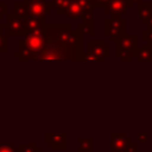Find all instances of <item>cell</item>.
I'll use <instances>...</instances> for the list:
<instances>
[{
  "instance_id": "obj_1",
  "label": "cell",
  "mask_w": 152,
  "mask_h": 152,
  "mask_svg": "<svg viewBox=\"0 0 152 152\" xmlns=\"http://www.w3.org/2000/svg\"><path fill=\"white\" fill-rule=\"evenodd\" d=\"M43 31L46 44L83 48V34L71 24H45Z\"/></svg>"
},
{
  "instance_id": "obj_2",
  "label": "cell",
  "mask_w": 152,
  "mask_h": 152,
  "mask_svg": "<svg viewBox=\"0 0 152 152\" xmlns=\"http://www.w3.org/2000/svg\"><path fill=\"white\" fill-rule=\"evenodd\" d=\"M83 48L63 46L56 44H46L45 48L37 53L33 62H82Z\"/></svg>"
},
{
  "instance_id": "obj_3",
  "label": "cell",
  "mask_w": 152,
  "mask_h": 152,
  "mask_svg": "<svg viewBox=\"0 0 152 152\" xmlns=\"http://www.w3.org/2000/svg\"><path fill=\"white\" fill-rule=\"evenodd\" d=\"M43 28L27 32L25 36H23L24 38L18 42L17 51L12 52L13 57H17L18 62L23 63L32 61V58L45 48L46 39Z\"/></svg>"
},
{
  "instance_id": "obj_4",
  "label": "cell",
  "mask_w": 152,
  "mask_h": 152,
  "mask_svg": "<svg viewBox=\"0 0 152 152\" xmlns=\"http://www.w3.org/2000/svg\"><path fill=\"white\" fill-rule=\"evenodd\" d=\"M127 33V20L121 15H109L104 20V34L109 40L115 42L118 38Z\"/></svg>"
},
{
  "instance_id": "obj_5",
  "label": "cell",
  "mask_w": 152,
  "mask_h": 152,
  "mask_svg": "<svg viewBox=\"0 0 152 152\" xmlns=\"http://www.w3.org/2000/svg\"><path fill=\"white\" fill-rule=\"evenodd\" d=\"M91 10L95 8L90 0H70L64 14L71 19H80L86 12Z\"/></svg>"
},
{
  "instance_id": "obj_6",
  "label": "cell",
  "mask_w": 152,
  "mask_h": 152,
  "mask_svg": "<svg viewBox=\"0 0 152 152\" xmlns=\"http://www.w3.org/2000/svg\"><path fill=\"white\" fill-rule=\"evenodd\" d=\"M27 8V13L31 17L37 18H45L51 12V5L46 0H38V1H27L24 2Z\"/></svg>"
},
{
  "instance_id": "obj_7",
  "label": "cell",
  "mask_w": 152,
  "mask_h": 152,
  "mask_svg": "<svg viewBox=\"0 0 152 152\" xmlns=\"http://www.w3.org/2000/svg\"><path fill=\"white\" fill-rule=\"evenodd\" d=\"M133 5L132 0H108L103 10L106 14L109 15H122Z\"/></svg>"
},
{
  "instance_id": "obj_8",
  "label": "cell",
  "mask_w": 152,
  "mask_h": 152,
  "mask_svg": "<svg viewBox=\"0 0 152 152\" xmlns=\"http://www.w3.org/2000/svg\"><path fill=\"white\" fill-rule=\"evenodd\" d=\"M110 150L109 152H125L126 147L132 142L125 132H112L109 135Z\"/></svg>"
},
{
  "instance_id": "obj_9",
  "label": "cell",
  "mask_w": 152,
  "mask_h": 152,
  "mask_svg": "<svg viewBox=\"0 0 152 152\" xmlns=\"http://www.w3.org/2000/svg\"><path fill=\"white\" fill-rule=\"evenodd\" d=\"M7 34L8 36H25L26 28L24 19L17 17L13 13H7Z\"/></svg>"
},
{
  "instance_id": "obj_10",
  "label": "cell",
  "mask_w": 152,
  "mask_h": 152,
  "mask_svg": "<svg viewBox=\"0 0 152 152\" xmlns=\"http://www.w3.org/2000/svg\"><path fill=\"white\" fill-rule=\"evenodd\" d=\"M45 142L51 148H66L68 146V134L65 132H46Z\"/></svg>"
},
{
  "instance_id": "obj_11",
  "label": "cell",
  "mask_w": 152,
  "mask_h": 152,
  "mask_svg": "<svg viewBox=\"0 0 152 152\" xmlns=\"http://www.w3.org/2000/svg\"><path fill=\"white\" fill-rule=\"evenodd\" d=\"M137 36L135 34H124L122 37L115 40V56L118 57L124 51H134L137 44Z\"/></svg>"
},
{
  "instance_id": "obj_12",
  "label": "cell",
  "mask_w": 152,
  "mask_h": 152,
  "mask_svg": "<svg viewBox=\"0 0 152 152\" xmlns=\"http://www.w3.org/2000/svg\"><path fill=\"white\" fill-rule=\"evenodd\" d=\"M88 51L106 59V57L110 56V46L106 44L104 40H89L88 42Z\"/></svg>"
},
{
  "instance_id": "obj_13",
  "label": "cell",
  "mask_w": 152,
  "mask_h": 152,
  "mask_svg": "<svg viewBox=\"0 0 152 152\" xmlns=\"http://www.w3.org/2000/svg\"><path fill=\"white\" fill-rule=\"evenodd\" d=\"M82 21L77 25V28L83 36H94V10L86 12L82 15Z\"/></svg>"
},
{
  "instance_id": "obj_14",
  "label": "cell",
  "mask_w": 152,
  "mask_h": 152,
  "mask_svg": "<svg viewBox=\"0 0 152 152\" xmlns=\"http://www.w3.org/2000/svg\"><path fill=\"white\" fill-rule=\"evenodd\" d=\"M133 56L135 57L137 62L140 63L152 62V49L150 45H137L134 48Z\"/></svg>"
},
{
  "instance_id": "obj_15",
  "label": "cell",
  "mask_w": 152,
  "mask_h": 152,
  "mask_svg": "<svg viewBox=\"0 0 152 152\" xmlns=\"http://www.w3.org/2000/svg\"><path fill=\"white\" fill-rule=\"evenodd\" d=\"M24 24H25V28H26V33H27L30 31L43 28L46 24V20H45V18H37V17L27 15V18L24 19Z\"/></svg>"
},
{
  "instance_id": "obj_16",
  "label": "cell",
  "mask_w": 152,
  "mask_h": 152,
  "mask_svg": "<svg viewBox=\"0 0 152 152\" xmlns=\"http://www.w3.org/2000/svg\"><path fill=\"white\" fill-rule=\"evenodd\" d=\"M137 8H138V15L139 19L141 21L142 25H146L148 19L151 18L152 14V7H151V2H140L137 4Z\"/></svg>"
},
{
  "instance_id": "obj_17",
  "label": "cell",
  "mask_w": 152,
  "mask_h": 152,
  "mask_svg": "<svg viewBox=\"0 0 152 152\" xmlns=\"http://www.w3.org/2000/svg\"><path fill=\"white\" fill-rule=\"evenodd\" d=\"M77 144H78L77 152H94V148H93L94 139L93 138H78Z\"/></svg>"
},
{
  "instance_id": "obj_18",
  "label": "cell",
  "mask_w": 152,
  "mask_h": 152,
  "mask_svg": "<svg viewBox=\"0 0 152 152\" xmlns=\"http://www.w3.org/2000/svg\"><path fill=\"white\" fill-rule=\"evenodd\" d=\"M12 13L21 19H26L28 15L26 5L24 2H13L12 4Z\"/></svg>"
},
{
  "instance_id": "obj_19",
  "label": "cell",
  "mask_w": 152,
  "mask_h": 152,
  "mask_svg": "<svg viewBox=\"0 0 152 152\" xmlns=\"http://www.w3.org/2000/svg\"><path fill=\"white\" fill-rule=\"evenodd\" d=\"M49 2L51 5V8H53L57 14H62V13H65V10L70 0H50Z\"/></svg>"
},
{
  "instance_id": "obj_20",
  "label": "cell",
  "mask_w": 152,
  "mask_h": 152,
  "mask_svg": "<svg viewBox=\"0 0 152 152\" xmlns=\"http://www.w3.org/2000/svg\"><path fill=\"white\" fill-rule=\"evenodd\" d=\"M106 59L89 52L88 50L87 51H83V55H82V62H87V63H103Z\"/></svg>"
},
{
  "instance_id": "obj_21",
  "label": "cell",
  "mask_w": 152,
  "mask_h": 152,
  "mask_svg": "<svg viewBox=\"0 0 152 152\" xmlns=\"http://www.w3.org/2000/svg\"><path fill=\"white\" fill-rule=\"evenodd\" d=\"M17 152H40L39 148H37L33 144H23L19 142L17 147Z\"/></svg>"
},
{
  "instance_id": "obj_22",
  "label": "cell",
  "mask_w": 152,
  "mask_h": 152,
  "mask_svg": "<svg viewBox=\"0 0 152 152\" xmlns=\"http://www.w3.org/2000/svg\"><path fill=\"white\" fill-rule=\"evenodd\" d=\"M141 39L147 43V45L152 46V30L145 28L141 31Z\"/></svg>"
},
{
  "instance_id": "obj_23",
  "label": "cell",
  "mask_w": 152,
  "mask_h": 152,
  "mask_svg": "<svg viewBox=\"0 0 152 152\" xmlns=\"http://www.w3.org/2000/svg\"><path fill=\"white\" fill-rule=\"evenodd\" d=\"M133 51H124V52H121L119 56H118V58L121 61V62H124V63H129V62H132V59H133Z\"/></svg>"
},
{
  "instance_id": "obj_24",
  "label": "cell",
  "mask_w": 152,
  "mask_h": 152,
  "mask_svg": "<svg viewBox=\"0 0 152 152\" xmlns=\"http://www.w3.org/2000/svg\"><path fill=\"white\" fill-rule=\"evenodd\" d=\"M0 152H17V148H14V146L10 142H1Z\"/></svg>"
},
{
  "instance_id": "obj_25",
  "label": "cell",
  "mask_w": 152,
  "mask_h": 152,
  "mask_svg": "<svg viewBox=\"0 0 152 152\" xmlns=\"http://www.w3.org/2000/svg\"><path fill=\"white\" fill-rule=\"evenodd\" d=\"M137 139L140 144H146L148 141V133L147 132H138L137 133Z\"/></svg>"
},
{
  "instance_id": "obj_26",
  "label": "cell",
  "mask_w": 152,
  "mask_h": 152,
  "mask_svg": "<svg viewBox=\"0 0 152 152\" xmlns=\"http://www.w3.org/2000/svg\"><path fill=\"white\" fill-rule=\"evenodd\" d=\"M7 13H8V2L6 1L0 2V18H2V15Z\"/></svg>"
},
{
  "instance_id": "obj_27",
  "label": "cell",
  "mask_w": 152,
  "mask_h": 152,
  "mask_svg": "<svg viewBox=\"0 0 152 152\" xmlns=\"http://www.w3.org/2000/svg\"><path fill=\"white\" fill-rule=\"evenodd\" d=\"M108 0H91L94 8H103Z\"/></svg>"
},
{
  "instance_id": "obj_28",
  "label": "cell",
  "mask_w": 152,
  "mask_h": 152,
  "mask_svg": "<svg viewBox=\"0 0 152 152\" xmlns=\"http://www.w3.org/2000/svg\"><path fill=\"white\" fill-rule=\"evenodd\" d=\"M125 152H137V145L132 141L127 147H126V150H125Z\"/></svg>"
},
{
  "instance_id": "obj_29",
  "label": "cell",
  "mask_w": 152,
  "mask_h": 152,
  "mask_svg": "<svg viewBox=\"0 0 152 152\" xmlns=\"http://www.w3.org/2000/svg\"><path fill=\"white\" fill-rule=\"evenodd\" d=\"M132 1H134L135 4H140V2H144L142 0H132Z\"/></svg>"
},
{
  "instance_id": "obj_30",
  "label": "cell",
  "mask_w": 152,
  "mask_h": 152,
  "mask_svg": "<svg viewBox=\"0 0 152 152\" xmlns=\"http://www.w3.org/2000/svg\"><path fill=\"white\" fill-rule=\"evenodd\" d=\"M27 1H38V0H23V2H27Z\"/></svg>"
},
{
  "instance_id": "obj_31",
  "label": "cell",
  "mask_w": 152,
  "mask_h": 152,
  "mask_svg": "<svg viewBox=\"0 0 152 152\" xmlns=\"http://www.w3.org/2000/svg\"><path fill=\"white\" fill-rule=\"evenodd\" d=\"M151 49H152V46H151Z\"/></svg>"
},
{
  "instance_id": "obj_32",
  "label": "cell",
  "mask_w": 152,
  "mask_h": 152,
  "mask_svg": "<svg viewBox=\"0 0 152 152\" xmlns=\"http://www.w3.org/2000/svg\"><path fill=\"white\" fill-rule=\"evenodd\" d=\"M90 1H91V0H90Z\"/></svg>"
}]
</instances>
